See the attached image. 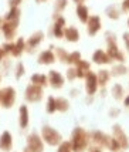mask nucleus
<instances>
[{"mask_svg":"<svg viewBox=\"0 0 129 152\" xmlns=\"http://www.w3.org/2000/svg\"><path fill=\"white\" fill-rule=\"evenodd\" d=\"M91 137L82 126H75L71 134V145L72 152H85L90 146Z\"/></svg>","mask_w":129,"mask_h":152,"instance_id":"f257e3e1","label":"nucleus"},{"mask_svg":"<svg viewBox=\"0 0 129 152\" xmlns=\"http://www.w3.org/2000/svg\"><path fill=\"white\" fill-rule=\"evenodd\" d=\"M105 40H106V54L109 56V58L112 61H118V63L123 64L125 54L122 53V50L119 48L118 43H116V36L112 31H106L105 33Z\"/></svg>","mask_w":129,"mask_h":152,"instance_id":"f03ea898","label":"nucleus"},{"mask_svg":"<svg viewBox=\"0 0 129 152\" xmlns=\"http://www.w3.org/2000/svg\"><path fill=\"white\" fill-rule=\"evenodd\" d=\"M41 139H43V142L47 144L48 146H58L64 139H63V135L60 131H57L55 128H52L50 125H43L41 128Z\"/></svg>","mask_w":129,"mask_h":152,"instance_id":"7ed1b4c3","label":"nucleus"},{"mask_svg":"<svg viewBox=\"0 0 129 152\" xmlns=\"http://www.w3.org/2000/svg\"><path fill=\"white\" fill-rule=\"evenodd\" d=\"M16 99H17L16 88L10 86L0 88V107L3 110H10L16 104Z\"/></svg>","mask_w":129,"mask_h":152,"instance_id":"20e7f679","label":"nucleus"},{"mask_svg":"<svg viewBox=\"0 0 129 152\" xmlns=\"http://www.w3.org/2000/svg\"><path fill=\"white\" fill-rule=\"evenodd\" d=\"M44 97V88L40 86H34V84H28L24 90V99L30 104H36L40 102Z\"/></svg>","mask_w":129,"mask_h":152,"instance_id":"39448f33","label":"nucleus"},{"mask_svg":"<svg viewBox=\"0 0 129 152\" xmlns=\"http://www.w3.org/2000/svg\"><path fill=\"white\" fill-rule=\"evenodd\" d=\"M26 148L30 152H44V142L41 135L37 132H30L26 138Z\"/></svg>","mask_w":129,"mask_h":152,"instance_id":"423d86ee","label":"nucleus"},{"mask_svg":"<svg viewBox=\"0 0 129 152\" xmlns=\"http://www.w3.org/2000/svg\"><path fill=\"white\" fill-rule=\"evenodd\" d=\"M19 23L20 21H9V20H3L1 23V33L6 41H13L17 36V30H19Z\"/></svg>","mask_w":129,"mask_h":152,"instance_id":"0eeeda50","label":"nucleus"},{"mask_svg":"<svg viewBox=\"0 0 129 152\" xmlns=\"http://www.w3.org/2000/svg\"><path fill=\"white\" fill-rule=\"evenodd\" d=\"M44 37H45L44 31H41V30L34 31V33L26 40V51L27 53H33V51L44 41Z\"/></svg>","mask_w":129,"mask_h":152,"instance_id":"6e6552de","label":"nucleus"},{"mask_svg":"<svg viewBox=\"0 0 129 152\" xmlns=\"http://www.w3.org/2000/svg\"><path fill=\"white\" fill-rule=\"evenodd\" d=\"M47 78H48V86L54 90H61L65 84V77L57 70H50L47 74Z\"/></svg>","mask_w":129,"mask_h":152,"instance_id":"1a4fd4ad","label":"nucleus"},{"mask_svg":"<svg viewBox=\"0 0 129 152\" xmlns=\"http://www.w3.org/2000/svg\"><path fill=\"white\" fill-rule=\"evenodd\" d=\"M112 137L119 142V145L122 149H129V137L126 135V132L122 129V126L119 124H115L112 126Z\"/></svg>","mask_w":129,"mask_h":152,"instance_id":"9d476101","label":"nucleus"},{"mask_svg":"<svg viewBox=\"0 0 129 152\" xmlns=\"http://www.w3.org/2000/svg\"><path fill=\"white\" fill-rule=\"evenodd\" d=\"M64 28H65V19L61 14H54V23L51 27V33L55 39H64Z\"/></svg>","mask_w":129,"mask_h":152,"instance_id":"9b49d317","label":"nucleus"},{"mask_svg":"<svg viewBox=\"0 0 129 152\" xmlns=\"http://www.w3.org/2000/svg\"><path fill=\"white\" fill-rule=\"evenodd\" d=\"M101 28H102L101 17H99L98 14H92V16H90V19H88V21H87V33H88V36H91V37L97 36V34L101 31Z\"/></svg>","mask_w":129,"mask_h":152,"instance_id":"f8f14e48","label":"nucleus"},{"mask_svg":"<svg viewBox=\"0 0 129 152\" xmlns=\"http://www.w3.org/2000/svg\"><path fill=\"white\" fill-rule=\"evenodd\" d=\"M91 141H92V145H97L99 148H108V144L111 141V135L101 131H94L90 134Z\"/></svg>","mask_w":129,"mask_h":152,"instance_id":"ddd939ff","label":"nucleus"},{"mask_svg":"<svg viewBox=\"0 0 129 152\" xmlns=\"http://www.w3.org/2000/svg\"><path fill=\"white\" fill-rule=\"evenodd\" d=\"M98 80H97V73L90 71L85 77V93L87 95H95L98 91Z\"/></svg>","mask_w":129,"mask_h":152,"instance_id":"4468645a","label":"nucleus"},{"mask_svg":"<svg viewBox=\"0 0 129 152\" xmlns=\"http://www.w3.org/2000/svg\"><path fill=\"white\" fill-rule=\"evenodd\" d=\"M55 61H57V58H55V54H54L51 48L50 50H43L37 57V63L40 66H52Z\"/></svg>","mask_w":129,"mask_h":152,"instance_id":"2eb2a0df","label":"nucleus"},{"mask_svg":"<svg viewBox=\"0 0 129 152\" xmlns=\"http://www.w3.org/2000/svg\"><path fill=\"white\" fill-rule=\"evenodd\" d=\"M13 149V137L9 131L0 134V152H12Z\"/></svg>","mask_w":129,"mask_h":152,"instance_id":"dca6fc26","label":"nucleus"},{"mask_svg":"<svg viewBox=\"0 0 129 152\" xmlns=\"http://www.w3.org/2000/svg\"><path fill=\"white\" fill-rule=\"evenodd\" d=\"M30 124V113H28V107L26 104H21L19 108V126L21 129H26Z\"/></svg>","mask_w":129,"mask_h":152,"instance_id":"f3484780","label":"nucleus"},{"mask_svg":"<svg viewBox=\"0 0 129 152\" xmlns=\"http://www.w3.org/2000/svg\"><path fill=\"white\" fill-rule=\"evenodd\" d=\"M92 61L98 64V66H105V64H111L112 63V60L109 58V56L106 54V51H103L101 48H98L94 51L92 54Z\"/></svg>","mask_w":129,"mask_h":152,"instance_id":"a211bd4d","label":"nucleus"},{"mask_svg":"<svg viewBox=\"0 0 129 152\" xmlns=\"http://www.w3.org/2000/svg\"><path fill=\"white\" fill-rule=\"evenodd\" d=\"M74 67L77 70V78H85L87 74L91 71V64L90 61H87V60H79L77 63V66Z\"/></svg>","mask_w":129,"mask_h":152,"instance_id":"6ab92c4d","label":"nucleus"},{"mask_svg":"<svg viewBox=\"0 0 129 152\" xmlns=\"http://www.w3.org/2000/svg\"><path fill=\"white\" fill-rule=\"evenodd\" d=\"M24 53H26V40H24V37H17V40L14 41L12 56L16 58H20Z\"/></svg>","mask_w":129,"mask_h":152,"instance_id":"aec40b11","label":"nucleus"},{"mask_svg":"<svg viewBox=\"0 0 129 152\" xmlns=\"http://www.w3.org/2000/svg\"><path fill=\"white\" fill-rule=\"evenodd\" d=\"M64 39L68 43H78L79 41V31L75 26H70L64 28Z\"/></svg>","mask_w":129,"mask_h":152,"instance_id":"412c9836","label":"nucleus"},{"mask_svg":"<svg viewBox=\"0 0 129 152\" xmlns=\"http://www.w3.org/2000/svg\"><path fill=\"white\" fill-rule=\"evenodd\" d=\"M75 14H77L78 20L81 21V23H84V24H87V21H88V19H90V10H88V7L85 6V4H77V7H75Z\"/></svg>","mask_w":129,"mask_h":152,"instance_id":"4be33fe9","label":"nucleus"},{"mask_svg":"<svg viewBox=\"0 0 129 152\" xmlns=\"http://www.w3.org/2000/svg\"><path fill=\"white\" fill-rule=\"evenodd\" d=\"M30 84H34V86H40V87H47L48 86V78L45 74H41V73H36L33 74L30 77Z\"/></svg>","mask_w":129,"mask_h":152,"instance_id":"5701e85b","label":"nucleus"},{"mask_svg":"<svg viewBox=\"0 0 129 152\" xmlns=\"http://www.w3.org/2000/svg\"><path fill=\"white\" fill-rule=\"evenodd\" d=\"M20 16H21L20 7H10L9 12L3 16V20H9V21H20Z\"/></svg>","mask_w":129,"mask_h":152,"instance_id":"b1692460","label":"nucleus"},{"mask_svg":"<svg viewBox=\"0 0 129 152\" xmlns=\"http://www.w3.org/2000/svg\"><path fill=\"white\" fill-rule=\"evenodd\" d=\"M97 80H98V86L106 87V84L109 83L111 80V71H108V70H99V71H97Z\"/></svg>","mask_w":129,"mask_h":152,"instance_id":"393cba45","label":"nucleus"},{"mask_svg":"<svg viewBox=\"0 0 129 152\" xmlns=\"http://www.w3.org/2000/svg\"><path fill=\"white\" fill-rule=\"evenodd\" d=\"M111 95H112L116 101H122V99L125 98V90H123V87L121 86V84L115 83V84L112 86V88H111Z\"/></svg>","mask_w":129,"mask_h":152,"instance_id":"a878e982","label":"nucleus"},{"mask_svg":"<svg viewBox=\"0 0 129 152\" xmlns=\"http://www.w3.org/2000/svg\"><path fill=\"white\" fill-rule=\"evenodd\" d=\"M128 67L122 64V63H116L112 66V70H111V75H114V77H122L125 74L128 73Z\"/></svg>","mask_w":129,"mask_h":152,"instance_id":"bb28decb","label":"nucleus"},{"mask_svg":"<svg viewBox=\"0 0 129 152\" xmlns=\"http://www.w3.org/2000/svg\"><path fill=\"white\" fill-rule=\"evenodd\" d=\"M55 105H57V111L58 113H67L70 110V101L65 98V97H57L55 98Z\"/></svg>","mask_w":129,"mask_h":152,"instance_id":"cd10ccee","label":"nucleus"},{"mask_svg":"<svg viewBox=\"0 0 129 152\" xmlns=\"http://www.w3.org/2000/svg\"><path fill=\"white\" fill-rule=\"evenodd\" d=\"M105 14H106L108 19H111V20H118L121 17V10H119L118 7H115V4H111V6L106 7Z\"/></svg>","mask_w":129,"mask_h":152,"instance_id":"c85d7f7f","label":"nucleus"},{"mask_svg":"<svg viewBox=\"0 0 129 152\" xmlns=\"http://www.w3.org/2000/svg\"><path fill=\"white\" fill-rule=\"evenodd\" d=\"M79 60H82L81 58V53L79 51H72V53H68V56H67V64L68 66H77V63L79 61Z\"/></svg>","mask_w":129,"mask_h":152,"instance_id":"c756f323","label":"nucleus"},{"mask_svg":"<svg viewBox=\"0 0 129 152\" xmlns=\"http://www.w3.org/2000/svg\"><path fill=\"white\" fill-rule=\"evenodd\" d=\"M45 111L47 114H54L57 113V105H55V97L50 95L47 98V102H45Z\"/></svg>","mask_w":129,"mask_h":152,"instance_id":"7c9ffc66","label":"nucleus"},{"mask_svg":"<svg viewBox=\"0 0 129 152\" xmlns=\"http://www.w3.org/2000/svg\"><path fill=\"white\" fill-rule=\"evenodd\" d=\"M68 0H55L54 1V14H61L67 9Z\"/></svg>","mask_w":129,"mask_h":152,"instance_id":"2f4dec72","label":"nucleus"},{"mask_svg":"<svg viewBox=\"0 0 129 152\" xmlns=\"http://www.w3.org/2000/svg\"><path fill=\"white\" fill-rule=\"evenodd\" d=\"M24 74H26V66L21 61H19L14 67V77H16V80H21L24 77Z\"/></svg>","mask_w":129,"mask_h":152,"instance_id":"473e14b6","label":"nucleus"},{"mask_svg":"<svg viewBox=\"0 0 129 152\" xmlns=\"http://www.w3.org/2000/svg\"><path fill=\"white\" fill-rule=\"evenodd\" d=\"M54 54H55V58H57L60 63H65V61H67V56H68V53H67V50H65L64 47H57Z\"/></svg>","mask_w":129,"mask_h":152,"instance_id":"72a5a7b5","label":"nucleus"},{"mask_svg":"<svg viewBox=\"0 0 129 152\" xmlns=\"http://www.w3.org/2000/svg\"><path fill=\"white\" fill-rule=\"evenodd\" d=\"M108 151H111V152H121V145H119V142L116 141L112 135H111V141H109V144H108V148H106Z\"/></svg>","mask_w":129,"mask_h":152,"instance_id":"f704fd0d","label":"nucleus"},{"mask_svg":"<svg viewBox=\"0 0 129 152\" xmlns=\"http://www.w3.org/2000/svg\"><path fill=\"white\" fill-rule=\"evenodd\" d=\"M57 152H72V145L70 141H63L57 146Z\"/></svg>","mask_w":129,"mask_h":152,"instance_id":"c9c22d12","label":"nucleus"},{"mask_svg":"<svg viewBox=\"0 0 129 152\" xmlns=\"http://www.w3.org/2000/svg\"><path fill=\"white\" fill-rule=\"evenodd\" d=\"M65 78L68 80V81H74V80L77 78V70H75V67H70L65 71Z\"/></svg>","mask_w":129,"mask_h":152,"instance_id":"e433bc0d","label":"nucleus"},{"mask_svg":"<svg viewBox=\"0 0 129 152\" xmlns=\"http://www.w3.org/2000/svg\"><path fill=\"white\" fill-rule=\"evenodd\" d=\"M13 47H14V41H4L1 44V48L4 50V53L10 54V56H12V51H13Z\"/></svg>","mask_w":129,"mask_h":152,"instance_id":"4c0bfd02","label":"nucleus"},{"mask_svg":"<svg viewBox=\"0 0 129 152\" xmlns=\"http://www.w3.org/2000/svg\"><path fill=\"white\" fill-rule=\"evenodd\" d=\"M121 114V110L119 108H112V110H109V117L111 118H115V117H118Z\"/></svg>","mask_w":129,"mask_h":152,"instance_id":"58836bf2","label":"nucleus"},{"mask_svg":"<svg viewBox=\"0 0 129 152\" xmlns=\"http://www.w3.org/2000/svg\"><path fill=\"white\" fill-rule=\"evenodd\" d=\"M122 39H123V43H125V47H126V50L129 53V33H123Z\"/></svg>","mask_w":129,"mask_h":152,"instance_id":"ea45409f","label":"nucleus"},{"mask_svg":"<svg viewBox=\"0 0 129 152\" xmlns=\"http://www.w3.org/2000/svg\"><path fill=\"white\" fill-rule=\"evenodd\" d=\"M87 151L88 152H103L102 148H99V146H97V145H90Z\"/></svg>","mask_w":129,"mask_h":152,"instance_id":"a19ab883","label":"nucleus"},{"mask_svg":"<svg viewBox=\"0 0 129 152\" xmlns=\"http://www.w3.org/2000/svg\"><path fill=\"white\" fill-rule=\"evenodd\" d=\"M121 9H122L123 13H128V12H129V0H123V1H122V7H121Z\"/></svg>","mask_w":129,"mask_h":152,"instance_id":"79ce46f5","label":"nucleus"},{"mask_svg":"<svg viewBox=\"0 0 129 152\" xmlns=\"http://www.w3.org/2000/svg\"><path fill=\"white\" fill-rule=\"evenodd\" d=\"M23 0H9V7H19Z\"/></svg>","mask_w":129,"mask_h":152,"instance_id":"37998d69","label":"nucleus"},{"mask_svg":"<svg viewBox=\"0 0 129 152\" xmlns=\"http://www.w3.org/2000/svg\"><path fill=\"white\" fill-rule=\"evenodd\" d=\"M6 56H7V54L4 53V50H3V48H1V46H0V66H1V63L6 60Z\"/></svg>","mask_w":129,"mask_h":152,"instance_id":"c03bdc74","label":"nucleus"},{"mask_svg":"<svg viewBox=\"0 0 129 152\" xmlns=\"http://www.w3.org/2000/svg\"><path fill=\"white\" fill-rule=\"evenodd\" d=\"M122 101H123V105H125V107H129V95H126V97H125Z\"/></svg>","mask_w":129,"mask_h":152,"instance_id":"a18cd8bd","label":"nucleus"},{"mask_svg":"<svg viewBox=\"0 0 129 152\" xmlns=\"http://www.w3.org/2000/svg\"><path fill=\"white\" fill-rule=\"evenodd\" d=\"M94 102V95H87V104Z\"/></svg>","mask_w":129,"mask_h":152,"instance_id":"49530a36","label":"nucleus"},{"mask_svg":"<svg viewBox=\"0 0 129 152\" xmlns=\"http://www.w3.org/2000/svg\"><path fill=\"white\" fill-rule=\"evenodd\" d=\"M77 94H78V90H75V88H74V90H71V95H72V97H78Z\"/></svg>","mask_w":129,"mask_h":152,"instance_id":"de8ad7c7","label":"nucleus"},{"mask_svg":"<svg viewBox=\"0 0 129 152\" xmlns=\"http://www.w3.org/2000/svg\"><path fill=\"white\" fill-rule=\"evenodd\" d=\"M72 1H74L75 4H84V1H85V0H72Z\"/></svg>","mask_w":129,"mask_h":152,"instance_id":"09e8293b","label":"nucleus"},{"mask_svg":"<svg viewBox=\"0 0 129 152\" xmlns=\"http://www.w3.org/2000/svg\"><path fill=\"white\" fill-rule=\"evenodd\" d=\"M45 1H47V0H36L37 4H43V3H45Z\"/></svg>","mask_w":129,"mask_h":152,"instance_id":"8fccbe9b","label":"nucleus"},{"mask_svg":"<svg viewBox=\"0 0 129 152\" xmlns=\"http://www.w3.org/2000/svg\"><path fill=\"white\" fill-rule=\"evenodd\" d=\"M1 23H3V19L0 17V31H1Z\"/></svg>","mask_w":129,"mask_h":152,"instance_id":"3c124183","label":"nucleus"},{"mask_svg":"<svg viewBox=\"0 0 129 152\" xmlns=\"http://www.w3.org/2000/svg\"><path fill=\"white\" fill-rule=\"evenodd\" d=\"M1 80H3V75H1V71H0V83H1Z\"/></svg>","mask_w":129,"mask_h":152,"instance_id":"603ef678","label":"nucleus"},{"mask_svg":"<svg viewBox=\"0 0 129 152\" xmlns=\"http://www.w3.org/2000/svg\"><path fill=\"white\" fill-rule=\"evenodd\" d=\"M128 27H129V17H128Z\"/></svg>","mask_w":129,"mask_h":152,"instance_id":"864d4df0","label":"nucleus"}]
</instances>
